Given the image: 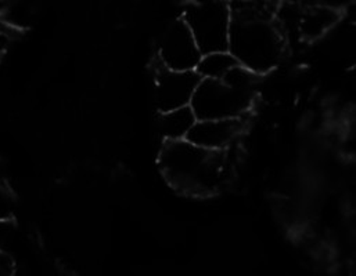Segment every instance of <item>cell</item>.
Listing matches in <instances>:
<instances>
[{
	"mask_svg": "<svg viewBox=\"0 0 356 276\" xmlns=\"http://www.w3.org/2000/svg\"><path fill=\"white\" fill-rule=\"evenodd\" d=\"M156 54L167 68L178 72L194 71L202 55L180 17L168 24L160 36Z\"/></svg>",
	"mask_w": 356,
	"mask_h": 276,
	"instance_id": "obj_6",
	"label": "cell"
},
{
	"mask_svg": "<svg viewBox=\"0 0 356 276\" xmlns=\"http://www.w3.org/2000/svg\"><path fill=\"white\" fill-rule=\"evenodd\" d=\"M150 71L154 80L157 114L190 105L191 97L202 80L195 71L178 72L167 68L156 53L150 61Z\"/></svg>",
	"mask_w": 356,
	"mask_h": 276,
	"instance_id": "obj_5",
	"label": "cell"
},
{
	"mask_svg": "<svg viewBox=\"0 0 356 276\" xmlns=\"http://www.w3.org/2000/svg\"><path fill=\"white\" fill-rule=\"evenodd\" d=\"M157 166L164 181L179 195L208 199L219 195L232 178L233 145L225 149H205L186 139L163 141Z\"/></svg>",
	"mask_w": 356,
	"mask_h": 276,
	"instance_id": "obj_2",
	"label": "cell"
},
{
	"mask_svg": "<svg viewBox=\"0 0 356 276\" xmlns=\"http://www.w3.org/2000/svg\"><path fill=\"white\" fill-rule=\"evenodd\" d=\"M180 18L190 29L200 53L227 51L230 11L225 0L186 1Z\"/></svg>",
	"mask_w": 356,
	"mask_h": 276,
	"instance_id": "obj_3",
	"label": "cell"
},
{
	"mask_svg": "<svg viewBox=\"0 0 356 276\" xmlns=\"http://www.w3.org/2000/svg\"><path fill=\"white\" fill-rule=\"evenodd\" d=\"M13 270L14 267L11 260L6 255L0 253V276H13Z\"/></svg>",
	"mask_w": 356,
	"mask_h": 276,
	"instance_id": "obj_13",
	"label": "cell"
},
{
	"mask_svg": "<svg viewBox=\"0 0 356 276\" xmlns=\"http://www.w3.org/2000/svg\"><path fill=\"white\" fill-rule=\"evenodd\" d=\"M227 51L236 61L262 76L286 58L289 39L277 1H229Z\"/></svg>",
	"mask_w": 356,
	"mask_h": 276,
	"instance_id": "obj_1",
	"label": "cell"
},
{
	"mask_svg": "<svg viewBox=\"0 0 356 276\" xmlns=\"http://www.w3.org/2000/svg\"><path fill=\"white\" fill-rule=\"evenodd\" d=\"M195 122L197 119L188 105L164 114H157V128L163 141L184 139Z\"/></svg>",
	"mask_w": 356,
	"mask_h": 276,
	"instance_id": "obj_8",
	"label": "cell"
},
{
	"mask_svg": "<svg viewBox=\"0 0 356 276\" xmlns=\"http://www.w3.org/2000/svg\"><path fill=\"white\" fill-rule=\"evenodd\" d=\"M257 93L238 92L222 80L202 79L197 86L190 108L197 121H225L251 114Z\"/></svg>",
	"mask_w": 356,
	"mask_h": 276,
	"instance_id": "obj_4",
	"label": "cell"
},
{
	"mask_svg": "<svg viewBox=\"0 0 356 276\" xmlns=\"http://www.w3.org/2000/svg\"><path fill=\"white\" fill-rule=\"evenodd\" d=\"M339 19V12L327 6H308L300 18L301 33L305 39H316Z\"/></svg>",
	"mask_w": 356,
	"mask_h": 276,
	"instance_id": "obj_9",
	"label": "cell"
},
{
	"mask_svg": "<svg viewBox=\"0 0 356 276\" xmlns=\"http://www.w3.org/2000/svg\"><path fill=\"white\" fill-rule=\"evenodd\" d=\"M14 212L13 196L0 187V223H8Z\"/></svg>",
	"mask_w": 356,
	"mask_h": 276,
	"instance_id": "obj_12",
	"label": "cell"
},
{
	"mask_svg": "<svg viewBox=\"0 0 356 276\" xmlns=\"http://www.w3.org/2000/svg\"><path fill=\"white\" fill-rule=\"evenodd\" d=\"M11 39H13V37H11L10 35L0 32V61H1L3 55L6 54V51H7L8 46H10V42H11Z\"/></svg>",
	"mask_w": 356,
	"mask_h": 276,
	"instance_id": "obj_14",
	"label": "cell"
},
{
	"mask_svg": "<svg viewBox=\"0 0 356 276\" xmlns=\"http://www.w3.org/2000/svg\"><path fill=\"white\" fill-rule=\"evenodd\" d=\"M265 76L258 75L241 65L232 68L222 79V82L238 92H251L257 93V86L264 80Z\"/></svg>",
	"mask_w": 356,
	"mask_h": 276,
	"instance_id": "obj_11",
	"label": "cell"
},
{
	"mask_svg": "<svg viewBox=\"0 0 356 276\" xmlns=\"http://www.w3.org/2000/svg\"><path fill=\"white\" fill-rule=\"evenodd\" d=\"M248 118L250 114L236 119L197 121L184 139L205 149L229 148L248 128Z\"/></svg>",
	"mask_w": 356,
	"mask_h": 276,
	"instance_id": "obj_7",
	"label": "cell"
},
{
	"mask_svg": "<svg viewBox=\"0 0 356 276\" xmlns=\"http://www.w3.org/2000/svg\"><path fill=\"white\" fill-rule=\"evenodd\" d=\"M6 234H7V223H0V242L3 241Z\"/></svg>",
	"mask_w": 356,
	"mask_h": 276,
	"instance_id": "obj_15",
	"label": "cell"
},
{
	"mask_svg": "<svg viewBox=\"0 0 356 276\" xmlns=\"http://www.w3.org/2000/svg\"><path fill=\"white\" fill-rule=\"evenodd\" d=\"M237 65L240 64L229 51H218L201 55V60L194 71L201 79L222 80L223 76Z\"/></svg>",
	"mask_w": 356,
	"mask_h": 276,
	"instance_id": "obj_10",
	"label": "cell"
}]
</instances>
